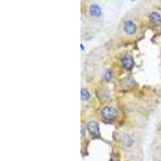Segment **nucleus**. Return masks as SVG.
<instances>
[{"label": "nucleus", "mask_w": 161, "mask_h": 161, "mask_svg": "<svg viewBox=\"0 0 161 161\" xmlns=\"http://www.w3.org/2000/svg\"><path fill=\"white\" fill-rule=\"evenodd\" d=\"M83 134L85 135V130H83V128H81V137H83Z\"/></svg>", "instance_id": "9d476101"}, {"label": "nucleus", "mask_w": 161, "mask_h": 161, "mask_svg": "<svg viewBox=\"0 0 161 161\" xmlns=\"http://www.w3.org/2000/svg\"><path fill=\"white\" fill-rule=\"evenodd\" d=\"M101 116L107 121H113L117 117V110L112 106H105L101 110Z\"/></svg>", "instance_id": "f257e3e1"}, {"label": "nucleus", "mask_w": 161, "mask_h": 161, "mask_svg": "<svg viewBox=\"0 0 161 161\" xmlns=\"http://www.w3.org/2000/svg\"><path fill=\"white\" fill-rule=\"evenodd\" d=\"M87 129L90 131V133L94 136L99 135V126L98 123L95 121H90L87 124Z\"/></svg>", "instance_id": "7ed1b4c3"}, {"label": "nucleus", "mask_w": 161, "mask_h": 161, "mask_svg": "<svg viewBox=\"0 0 161 161\" xmlns=\"http://www.w3.org/2000/svg\"><path fill=\"white\" fill-rule=\"evenodd\" d=\"M123 29H124V32H126V34L130 36V35H133L135 33V32L137 31V26L133 21L127 20L124 23Z\"/></svg>", "instance_id": "f03ea898"}, {"label": "nucleus", "mask_w": 161, "mask_h": 161, "mask_svg": "<svg viewBox=\"0 0 161 161\" xmlns=\"http://www.w3.org/2000/svg\"><path fill=\"white\" fill-rule=\"evenodd\" d=\"M103 77H104V78H105L106 81H109V80L111 78V77H112V75H111V72H110V71H106V72H105V74H104Z\"/></svg>", "instance_id": "1a4fd4ad"}, {"label": "nucleus", "mask_w": 161, "mask_h": 161, "mask_svg": "<svg viewBox=\"0 0 161 161\" xmlns=\"http://www.w3.org/2000/svg\"><path fill=\"white\" fill-rule=\"evenodd\" d=\"M90 97V94L89 93V91H88L87 90L85 89H82L81 91V98L82 101H87L89 100Z\"/></svg>", "instance_id": "6e6552de"}, {"label": "nucleus", "mask_w": 161, "mask_h": 161, "mask_svg": "<svg viewBox=\"0 0 161 161\" xmlns=\"http://www.w3.org/2000/svg\"><path fill=\"white\" fill-rule=\"evenodd\" d=\"M90 13L93 17H100L101 14V7L97 4H93L90 7Z\"/></svg>", "instance_id": "39448f33"}, {"label": "nucleus", "mask_w": 161, "mask_h": 161, "mask_svg": "<svg viewBox=\"0 0 161 161\" xmlns=\"http://www.w3.org/2000/svg\"><path fill=\"white\" fill-rule=\"evenodd\" d=\"M149 19L155 25L161 24V16H160V14L157 12L151 13L150 16H149Z\"/></svg>", "instance_id": "423d86ee"}, {"label": "nucleus", "mask_w": 161, "mask_h": 161, "mask_svg": "<svg viewBox=\"0 0 161 161\" xmlns=\"http://www.w3.org/2000/svg\"><path fill=\"white\" fill-rule=\"evenodd\" d=\"M122 64H123V66L125 69H130L134 65V61H133L132 57H131L130 56H129V55H126L122 59Z\"/></svg>", "instance_id": "20e7f679"}, {"label": "nucleus", "mask_w": 161, "mask_h": 161, "mask_svg": "<svg viewBox=\"0 0 161 161\" xmlns=\"http://www.w3.org/2000/svg\"><path fill=\"white\" fill-rule=\"evenodd\" d=\"M122 141H123V144L125 146H126V147H130V146L132 145V143H133V140H132V139H131V137L129 136L126 134H124L123 135Z\"/></svg>", "instance_id": "0eeeda50"}]
</instances>
